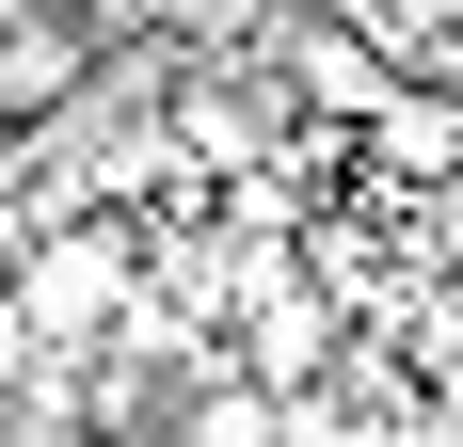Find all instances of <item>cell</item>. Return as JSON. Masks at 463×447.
<instances>
[{"instance_id": "1", "label": "cell", "mask_w": 463, "mask_h": 447, "mask_svg": "<svg viewBox=\"0 0 463 447\" xmlns=\"http://www.w3.org/2000/svg\"><path fill=\"white\" fill-rule=\"evenodd\" d=\"M0 288H16V319H33V352H80V336L144 319V240H128L112 208H80V224H33V240L0 256Z\"/></svg>"}, {"instance_id": "2", "label": "cell", "mask_w": 463, "mask_h": 447, "mask_svg": "<svg viewBox=\"0 0 463 447\" xmlns=\"http://www.w3.org/2000/svg\"><path fill=\"white\" fill-rule=\"evenodd\" d=\"M335 336H352V304H335L320 271H240V367H256V384H272V400H304V384H320L335 367Z\"/></svg>"}, {"instance_id": "3", "label": "cell", "mask_w": 463, "mask_h": 447, "mask_svg": "<svg viewBox=\"0 0 463 447\" xmlns=\"http://www.w3.org/2000/svg\"><path fill=\"white\" fill-rule=\"evenodd\" d=\"M80 16H33V0H16V16H0V128H64V112H80Z\"/></svg>"}, {"instance_id": "4", "label": "cell", "mask_w": 463, "mask_h": 447, "mask_svg": "<svg viewBox=\"0 0 463 447\" xmlns=\"http://www.w3.org/2000/svg\"><path fill=\"white\" fill-rule=\"evenodd\" d=\"M272 432H288V400L256 384V367H208V384L176 400V447H272Z\"/></svg>"}, {"instance_id": "5", "label": "cell", "mask_w": 463, "mask_h": 447, "mask_svg": "<svg viewBox=\"0 0 463 447\" xmlns=\"http://www.w3.org/2000/svg\"><path fill=\"white\" fill-rule=\"evenodd\" d=\"M272 447H352V415H335V400H288V432Z\"/></svg>"}, {"instance_id": "6", "label": "cell", "mask_w": 463, "mask_h": 447, "mask_svg": "<svg viewBox=\"0 0 463 447\" xmlns=\"http://www.w3.org/2000/svg\"><path fill=\"white\" fill-rule=\"evenodd\" d=\"M0 384H33V319H16V288H0Z\"/></svg>"}]
</instances>
